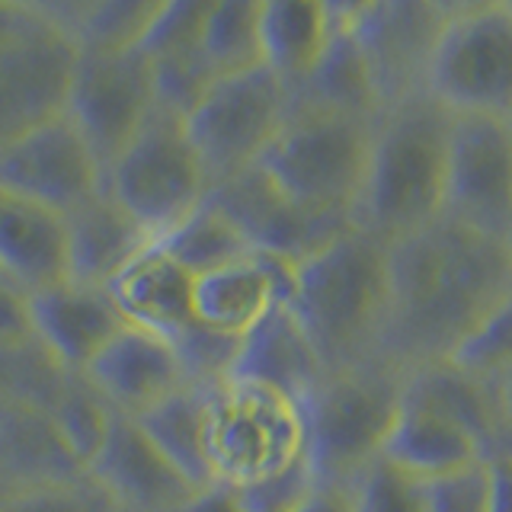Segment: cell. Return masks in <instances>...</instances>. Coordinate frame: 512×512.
<instances>
[{
  "label": "cell",
  "instance_id": "1",
  "mask_svg": "<svg viewBox=\"0 0 512 512\" xmlns=\"http://www.w3.org/2000/svg\"><path fill=\"white\" fill-rule=\"evenodd\" d=\"M512 288V240L458 218L388 244V314L378 356L416 368L452 359L490 308Z\"/></svg>",
  "mask_w": 512,
  "mask_h": 512
},
{
  "label": "cell",
  "instance_id": "2",
  "mask_svg": "<svg viewBox=\"0 0 512 512\" xmlns=\"http://www.w3.org/2000/svg\"><path fill=\"white\" fill-rule=\"evenodd\" d=\"M452 112L426 90L378 112L352 224L384 244L445 215Z\"/></svg>",
  "mask_w": 512,
  "mask_h": 512
},
{
  "label": "cell",
  "instance_id": "3",
  "mask_svg": "<svg viewBox=\"0 0 512 512\" xmlns=\"http://www.w3.org/2000/svg\"><path fill=\"white\" fill-rule=\"evenodd\" d=\"M288 308L327 372L375 359L388 314V244L349 224L298 263Z\"/></svg>",
  "mask_w": 512,
  "mask_h": 512
},
{
  "label": "cell",
  "instance_id": "4",
  "mask_svg": "<svg viewBox=\"0 0 512 512\" xmlns=\"http://www.w3.org/2000/svg\"><path fill=\"white\" fill-rule=\"evenodd\" d=\"M375 119L292 100L285 125L256 160V170L301 212L352 221L365 186Z\"/></svg>",
  "mask_w": 512,
  "mask_h": 512
},
{
  "label": "cell",
  "instance_id": "5",
  "mask_svg": "<svg viewBox=\"0 0 512 512\" xmlns=\"http://www.w3.org/2000/svg\"><path fill=\"white\" fill-rule=\"evenodd\" d=\"M308 458L317 484L352 487L381 458L388 432L404 407V368L388 359H368L327 372L304 400Z\"/></svg>",
  "mask_w": 512,
  "mask_h": 512
},
{
  "label": "cell",
  "instance_id": "6",
  "mask_svg": "<svg viewBox=\"0 0 512 512\" xmlns=\"http://www.w3.org/2000/svg\"><path fill=\"white\" fill-rule=\"evenodd\" d=\"M304 407L269 384L224 378L205 388V458L212 480L247 490L304 461Z\"/></svg>",
  "mask_w": 512,
  "mask_h": 512
},
{
  "label": "cell",
  "instance_id": "7",
  "mask_svg": "<svg viewBox=\"0 0 512 512\" xmlns=\"http://www.w3.org/2000/svg\"><path fill=\"white\" fill-rule=\"evenodd\" d=\"M432 100L452 116L512 119V4H448L426 68Z\"/></svg>",
  "mask_w": 512,
  "mask_h": 512
},
{
  "label": "cell",
  "instance_id": "8",
  "mask_svg": "<svg viewBox=\"0 0 512 512\" xmlns=\"http://www.w3.org/2000/svg\"><path fill=\"white\" fill-rule=\"evenodd\" d=\"M106 196L125 208L151 240L170 234L208 199V176L183 119L154 109L132 144L103 176Z\"/></svg>",
  "mask_w": 512,
  "mask_h": 512
},
{
  "label": "cell",
  "instance_id": "9",
  "mask_svg": "<svg viewBox=\"0 0 512 512\" xmlns=\"http://www.w3.org/2000/svg\"><path fill=\"white\" fill-rule=\"evenodd\" d=\"M292 109V90L266 64L218 77L189 109L183 128L208 176V192L247 173Z\"/></svg>",
  "mask_w": 512,
  "mask_h": 512
},
{
  "label": "cell",
  "instance_id": "10",
  "mask_svg": "<svg viewBox=\"0 0 512 512\" xmlns=\"http://www.w3.org/2000/svg\"><path fill=\"white\" fill-rule=\"evenodd\" d=\"M80 48L48 7H29L0 42V148L68 112Z\"/></svg>",
  "mask_w": 512,
  "mask_h": 512
},
{
  "label": "cell",
  "instance_id": "11",
  "mask_svg": "<svg viewBox=\"0 0 512 512\" xmlns=\"http://www.w3.org/2000/svg\"><path fill=\"white\" fill-rule=\"evenodd\" d=\"M157 109L154 68L141 48L80 52L71 80L68 116L84 132L103 176Z\"/></svg>",
  "mask_w": 512,
  "mask_h": 512
},
{
  "label": "cell",
  "instance_id": "12",
  "mask_svg": "<svg viewBox=\"0 0 512 512\" xmlns=\"http://www.w3.org/2000/svg\"><path fill=\"white\" fill-rule=\"evenodd\" d=\"M445 215L490 234H512V119L452 116Z\"/></svg>",
  "mask_w": 512,
  "mask_h": 512
},
{
  "label": "cell",
  "instance_id": "13",
  "mask_svg": "<svg viewBox=\"0 0 512 512\" xmlns=\"http://www.w3.org/2000/svg\"><path fill=\"white\" fill-rule=\"evenodd\" d=\"M0 186L68 218L103 192V167L64 112L0 148Z\"/></svg>",
  "mask_w": 512,
  "mask_h": 512
},
{
  "label": "cell",
  "instance_id": "14",
  "mask_svg": "<svg viewBox=\"0 0 512 512\" xmlns=\"http://www.w3.org/2000/svg\"><path fill=\"white\" fill-rule=\"evenodd\" d=\"M448 4H346V20L359 39L375 80L381 109L426 87V68Z\"/></svg>",
  "mask_w": 512,
  "mask_h": 512
},
{
  "label": "cell",
  "instance_id": "15",
  "mask_svg": "<svg viewBox=\"0 0 512 512\" xmlns=\"http://www.w3.org/2000/svg\"><path fill=\"white\" fill-rule=\"evenodd\" d=\"M32 340L64 372L84 375L116 333L128 327L109 288L64 279L29 295Z\"/></svg>",
  "mask_w": 512,
  "mask_h": 512
},
{
  "label": "cell",
  "instance_id": "16",
  "mask_svg": "<svg viewBox=\"0 0 512 512\" xmlns=\"http://www.w3.org/2000/svg\"><path fill=\"white\" fill-rule=\"evenodd\" d=\"M80 378L106 400L109 410L132 420L192 384L180 352L167 336L135 324L112 336Z\"/></svg>",
  "mask_w": 512,
  "mask_h": 512
},
{
  "label": "cell",
  "instance_id": "17",
  "mask_svg": "<svg viewBox=\"0 0 512 512\" xmlns=\"http://www.w3.org/2000/svg\"><path fill=\"white\" fill-rule=\"evenodd\" d=\"M298 263L279 253L253 250L247 260L205 272L196 279V320L221 336H244L263 317L292 301Z\"/></svg>",
  "mask_w": 512,
  "mask_h": 512
},
{
  "label": "cell",
  "instance_id": "18",
  "mask_svg": "<svg viewBox=\"0 0 512 512\" xmlns=\"http://www.w3.org/2000/svg\"><path fill=\"white\" fill-rule=\"evenodd\" d=\"M128 512H183L199 490L176 474L144 439L132 416H112L109 436L87 471Z\"/></svg>",
  "mask_w": 512,
  "mask_h": 512
},
{
  "label": "cell",
  "instance_id": "19",
  "mask_svg": "<svg viewBox=\"0 0 512 512\" xmlns=\"http://www.w3.org/2000/svg\"><path fill=\"white\" fill-rule=\"evenodd\" d=\"M106 288L128 324L167 336L170 343L196 327V276L157 240L135 253Z\"/></svg>",
  "mask_w": 512,
  "mask_h": 512
},
{
  "label": "cell",
  "instance_id": "20",
  "mask_svg": "<svg viewBox=\"0 0 512 512\" xmlns=\"http://www.w3.org/2000/svg\"><path fill=\"white\" fill-rule=\"evenodd\" d=\"M0 272L26 295L68 279V218L0 186Z\"/></svg>",
  "mask_w": 512,
  "mask_h": 512
},
{
  "label": "cell",
  "instance_id": "21",
  "mask_svg": "<svg viewBox=\"0 0 512 512\" xmlns=\"http://www.w3.org/2000/svg\"><path fill=\"white\" fill-rule=\"evenodd\" d=\"M231 375L269 384L304 404L317 391V384L327 378V365L295 311L288 304H279L263 317V324H256L240 340Z\"/></svg>",
  "mask_w": 512,
  "mask_h": 512
},
{
  "label": "cell",
  "instance_id": "22",
  "mask_svg": "<svg viewBox=\"0 0 512 512\" xmlns=\"http://www.w3.org/2000/svg\"><path fill=\"white\" fill-rule=\"evenodd\" d=\"M404 404L439 413L468 429L484 445L487 458L500 455V420H496L493 384L452 359L423 362L404 372Z\"/></svg>",
  "mask_w": 512,
  "mask_h": 512
},
{
  "label": "cell",
  "instance_id": "23",
  "mask_svg": "<svg viewBox=\"0 0 512 512\" xmlns=\"http://www.w3.org/2000/svg\"><path fill=\"white\" fill-rule=\"evenodd\" d=\"M148 244H154L148 231L103 189L68 215V279L106 288Z\"/></svg>",
  "mask_w": 512,
  "mask_h": 512
},
{
  "label": "cell",
  "instance_id": "24",
  "mask_svg": "<svg viewBox=\"0 0 512 512\" xmlns=\"http://www.w3.org/2000/svg\"><path fill=\"white\" fill-rule=\"evenodd\" d=\"M381 461H388L391 468L413 480H432L468 468V464L487 461V452L458 423L445 420L439 413L404 404L388 439H384Z\"/></svg>",
  "mask_w": 512,
  "mask_h": 512
},
{
  "label": "cell",
  "instance_id": "25",
  "mask_svg": "<svg viewBox=\"0 0 512 512\" xmlns=\"http://www.w3.org/2000/svg\"><path fill=\"white\" fill-rule=\"evenodd\" d=\"M333 36V4L317 0H263L260 4V52L263 64L298 90L324 58Z\"/></svg>",
  "mask_w": 512,
  "mask_h": 512
},
{
  "label": "cell",
  "instance_id": "26",
  "mask_svg": "<svg viewBox=\"0 0 512 512\" xmlns=\"http://www.w3.org/2000/svg\"><path fill=\"white\" fill-rule=\"evenodd\" d=\"M138 429L192 490L215 487L205 458V388L186 384L135 416Z\"/></svg>",
  "mask_w": 512,
  "mask_h": 512
},
{
  "label": "cell",
  "instance_id": "27",
  "mask_svg": "<svg viewBox=\"0 0 512 512\" xmlns=\"http://www.w3.org/2000/svg\"><path fill=\"white\" fill-rule=\"evenodd\" d=\"M157 244L196 279L205 276V272L247 260L253 253V244L244 234V228L212 199H205L196 212L183 218L170 234L160 237Z\"/></svg>",
  "mask_w": 512,
  "mask_h": 512
},
{
  "label": "cell",
  "instance_id": "28",
  "mask_svg": "<svg viewBox=\"0 0 512 512\" xmlns=\"http://www.w3.org/2000/svg\"><path fill=\"white\" fill-rule=\"evenodd\" d=\"M199 52L215 77L260 68V0H212L202 20Z\"/></svg>",
  "mask_w": 512,
  "mask_h": 512
},
{
  "label": "cell",
  "instance_id": "29",
  "mask_svg": "<svg viewBox=\"0 0 512 512\" xmlns=\"http://www.w3.org/2000/svg\"><path fill=\"white\" fill-rule=\"evenodd\" d=\"M45 413H48V420H52L61 445L68 448V455L77 461V468L90 471L93 458L100 455V448L109 436L116 410H109L106 400L87 384V388H58V394L52 397V404L45 407Z\"/></svg>",
  "mask_w": 512,
  "mask_h": 512
},
{
  "label": "cell",
  "instance_id": "30",
  "mask_svg": "<svg viewBox=\"0 0 512 512\" xmlns=\"http://www.w3.org/2000/svg\"><path fill=\"white\" fill-rule=\"evenodd\" d=\"M0 512H122V506L90 474L68 480L20 484L0 493Z\"/></svg>",
  "mask_w": 512,
  "mask_h": 512
},
{
  "label": "cell",
  "instance_id": "31",
  "mask_svg": "<svg viewBox=\"0 0 512 512\" xmlns=\"http://www.w3.org/2000/svg\"><path fill=\"white\" fill-rule=\"evenodd\" d=\"M452 362L484 378H493L506 365H512V288L493 304L468 340L452 352Z\"/></svg>",
  "mask_w": 512,
  "mask_h": 512
},
{
  "label": "cell",
  "instance_id": "32",
  "mask_svg": "<svg viewBox=\"0 0 512 512\" xmlns=\"http://www.w3.org/2000/svg\"><path fill=\"white\" fill-rule=\"evenodd\" d=\"M493 471L490 458L468 464V468L420 480L423 512H490Z\"/></svg>",
  "mask_w": 512,
  "mask_h": 512
},
{
  "label": "cell",
  "instance_id": "33",
  "mask_svg": "<svg viewBox=\"0 0 512 512\" xmlns=\"http://www.w3.org/2000/svg\"><path fill=\"white\" fill-rule=\"evenodd\" d=\"M356 512H423L420 480L400 474L388 461H372L352 484Z\"/></svg>",
  "mask_w": 512,
  "mask_h": 512
},
{
  "label": "cell",
  "instance_id": "34",
  "mask_svg": "<svg viewBox=\"0 0 512 512\" xmlns=\"http://www.w3.org/2000/svg\"><path fill=\"white\" fill-rule=\"evenodd\" d=\"M36 343L29 320V295L0 282V349H20Z\"/></svg>",
  "mask_w": 512,
  "mask_h": 512
},
{
  "label": "cell",
  "instance_id": "35",
  "mask_svg": "<svg viewBox=\"0 0 512 512\" xmlns=\"http://www.w3.org/2000/svg\"><path fill=\"white\" fill-rule=\"evenodd\" d=\"M292 512H356V496H352V487L314 484Z\"/></svg>",
  "mask_w": 512,
  "mask_h": 512
},
{
  "label": "cell",
  "instance_id": "36",
  "mask_svg": "<svg viewBox=\"0 0 512 512\" xmlns=\"http://www.w3.org/2000/svg\"><path fill=\"white\" fill-rule=\"evenodd\" d=\"M496 420H500V455H512V365L490 378Z\"/></svg>",
  "mask_w": 512,
  "mask_h": 512
},
{
  "label": "cell",
  "instance_id": "37",
  "mask_svg": "<svg viewBox=\"0 0 512 512\" xmlns=\"http://www.w3.org/2000/svg\"><path fill=\"white\" fill-rule=\"evenodd\" d=\"M183 512H247V509H244V503H240L237 490L215 484V487L199 490L196 496H192Z\"/></svg>",
  "mask_w": 512,
  "mask_h": 512
},
{
  "label": "cell",
  "instance_id": "38",
  "mask_svg": "<svg viewBox=\"0 0 512 512\" xmlns=\"http://www.w3.org/2000/svg\"><path fill=\"white\" fill-rule=\"evenodd\" d=\"M490 471H493L490 512H512V455L490 458Z\"/></svg>",
  "mask_w": 512,
  "mask_h": 512
},
{
  "label": "cell",
  "instance_id": "39",
  "mask_svg": "<svg viewBox=\"0 0 512 512\" xmlns=\"http://www.w3.org/2000/svg\"><path fill=\"white\" fill-rule=\"evenodd\" d=\"M26 10H29L26 4H0V42H4L16 26H20Z\"/></svg>",
  "mask_w": 512,
  "mask_h": 512
},
{
  "label": "cell",
  "instance_id": "40",
  "mask_svg": "<svg viewBox=\"0 0 512 512\" xmlns=\"http://www.w3.org/2000/svg\"><path fill=\"white\" fill-rule=\"evenodd\" d=\"M0 282H7V279H4V272H0ZM7 285H10V282H7ZM13 288H16V285H13Z\"/></svg>",
  "mask_w": 512,
  "mask_h": 512
},
{
  "label": "cell",
  "instance_id": "41",
  "mask_svg": "<svg viewBox=\"0 0 512 512\" xmlns=\"http://www.w3.org/2000/svg\"><path fill=\"white\" fill-rule=\"evenodd\" d=\"M122 512H128V509H122Z\"/></svg>",
  "mask_w": 512,
  "mask_h": 512
},
{
  "label": "cell",
  "instance_id": "42",
  "mask_svg": "<svg viewBox=\"0 0 512 512\" xmlns=\"http://www.w3.org/2000/svg\"><path fill=\"white\" fill-rule=\"evenodd\" d=\"M509 240H512V234H509Z\"/></svg>",
  "mask_w": 512,
  "mask_h": 512
}]
</instances>
